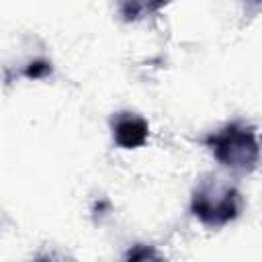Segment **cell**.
<instances>
[{
	"instance_id": "1",
	"label": "cell",
	"mask_w": 262,
	"mask_h": 262,
	"mask_svg": "<svg viewBox=\"0 0 262 262\" xmlns=\"http://www.w3.org/2000/svg\"><path fill=\"white\" fill-rule=\"evenodd\" d=\"M203 143L209 147L213 158L227 170L250 174L256 170L260 160L258 133L252 125L233 121L219 131L209 133Z\"/></svg>"
},
{
	"instance_id": "2",
	"label": "cell",
	"mask_w": 262,
	"mask_h": 262,
	"mask_svg": "<svg viewBox=\"0 0 262 262\" xmlns=\"http://www.w3.org/2000/svg\"><path fill=\"white\" fill-rule=\"evenodd\" d=\"M242 211V194L235 186L203 180L190 199V213L209 227H221L233 221Z\"/></svg>"
},
{
	"instance_id": "3",
	"label": "cell",
	"mask_w": 262,
	"mask_h": 262,
	"mask_svg": "<svg viewBox=\"0 0 262 262\" xmlns=\"http://www.w3.org/2000/svg\"><path fill=\"white\" fill-rule=\"evenodd\" d=\"M113 129V141L123 149H137L147 141L149 125L147 121L137 113H117L111 119Z\"/></svg>"
},
{
	"instance_id": "4",
	"label": "cell",
	"mask_w": 262,
	"mask_h": 262,
	"mask_svg": "<svg viewBox=\"0 0 262 262\" xmlns=\"http://www.w3.org/2000/svg\"><path fill=\"white\" fill-rule=\"evenodd\" d=\"M51 74V63L45 61V59H37V61H31L25 70V76L31 78V80H39V78H45Z\"/></svg>"
},
{
	"instance_id": "5",
	"label": "cell",
	"mask_w": 262,
	"mask_h": 262,
	"mask_svg": "<svg viewBox=\"0 0 262 262\" xmlns=\"http://www.w3.org/2000/svg\"><path fill=\"white\" fill-rule=\"evenodd\" d=\"M127 258H131V260H145V258H158V254L151 248L135 246V250H129L127 252Z\"/></svg>"
}]
</instances>
